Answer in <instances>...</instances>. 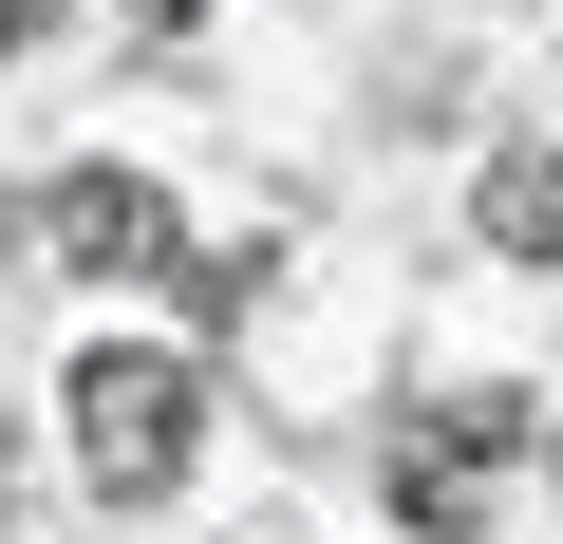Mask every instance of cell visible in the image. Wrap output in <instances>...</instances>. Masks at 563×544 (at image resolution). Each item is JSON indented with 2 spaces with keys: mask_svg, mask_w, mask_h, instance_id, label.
Wrapping results in <instances>:
<instances>
[{
  "mask_svg": "<svg viewBox=\"0 0 563 544\" xmlns=\"http://www.w3.org/2000/svg\"><path fill=\"white\" fill-rule=\"evenodd\" d=\"M488 244H507V263H563V132L488 151Z\"/></svg>",
  "mask_w": 563,
  "mask_h": 544,
  "instance_id": "277c9868",
  "label": "cell"
},
{
  "mask_svg": "<svg viewBox=\"0 0 563 544\" xmlns=\"http://www.w3.org/2000/svg\"><path fill=\"white\" fill-rule=\"evenodd\" d=\"M20 38H38V0H0V57H20Z\"/></svg>",
  "mask_w": 563,
  "mask_h": 544,
  "instance_id": "8992f818",
  "label": "cell"
},
{
  "mask_svg": "<svg viewBox=\"0 0 563 544\" xmlns=\"http://www.w3.org/2000/svg\"><path fill=\"white\" fill-rule=\"evenodd\" d=\"M113 20H132V38H151V57H169V38H188V20H207V0H113Z\"/></svg>",
  "mask_w": 563,
  "mask_h": 544,
  "instance_id": "5b68a950",
  "label": "cell"
},
{
  "mask_svg": "<svg viewBox=\"0 0 563 544\" xmlns=\"http://www.w3.org/2000/svg\"><path fill=\"white\" fill-rule=\"evenodd\" d=\"M57 413H76V469H95L113 507H169V488H188V451H207V376H188V357H151V338H95Z\"/></svg>",
  "mask_w": 563,
  "mask_h": 544,
  "instance_id": "6da1fadb",
  "label": "cell"
},
{
  "mask_svg": "<svg viewBox=\"0 0 563 544\" xmlns=\"http://www.w3.org/2000/svg\"><path fill=\"white\" fill-rule=\"evenodd\" d=\"M526 432H544V413H526V395H507V376H488V395H451V413H432V432H413V451H395V525H413V544H470V525H488V488H507V451H526Z\"/></svg>",
  "mask_w": 563,
  "mask_h": 544,
  "instance_id": "7a4b0ae2",
  "label": "cell"
},
{
  "mask_svg": "<svg viewBox=\"0 0 563 544\" xmlns=\"http://www.w3.org/2000/svg\"><path fill=\"white\" fill-rule=\"evenodd\" d=\"M38 244L95 263V282H188V207H169L151 169H57V188H38Z\"/></svg>",
  "mask_w": 563,
  "mask_h": 544,
  "instance_id": "3957f363",
  "label": "cell"
}]
</instances>
